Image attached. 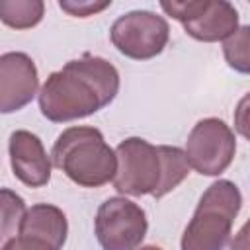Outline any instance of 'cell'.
I'll return each instance as SVG.
<instances>
[{"instance_id": "cell-1", "label": "cell", "mask_w": 250, "mask_h": 250, "mask_svg": "<svg viewBox=\"0 0 250 250\" xmlns=\"http://www.w3.org/2000/svg\"><path fill=\"white\" fill-rule=\"evenodd\" d=\"M117 92V68L102 57L84 55L49 74L39 90V109L49 121L66 123L109 105Z\"/></svg>"}, {"instance_id": "cell-2", "label": "cell", "mask_w": 250, "mask_h": 250, "mask_svg": "<svg viewBox=\"0 0 250 250\" xmlns=\"http://www.w3.org/2000/svg\"><path fill=\"white\" fill-rule=\"evenodd\" d=\"M51 164L82 188H100L115 176V150L96 127L64 129L51 150Z\"/></svg>"}, {"instance_id": "cell-3", "label": "cell", "mask_w": 250, "mask_h": 250, "mask_svg": "<svg viewBox=\"0 0 250 250\" xmlns=\"http://www.w3.org/2000/svg\"><path fill=\"white\" fill-rule=\"evenodd\" d=\"M240 207L242 193L234 182H213L203 191L193 217L184 229L182 250H225Z\"/></svg>"}, {"instance_id": "cell-4", "label": "cell", "mask_w": 250, "mask_h": 250, "mask_svg": "<svg viewBox=\"0 0 250 250\" xmlns=\"http://www.w3.org/2000/svg\"><path fill=\"white\" fill-rule=\"evenodd\" d=\"M113 188L123 195H156L162 184V160L158 148L141 137H129L115 148Z\"/></svg>"}, {"instance_id": "cell-5", "label": "cell", "mask_w": 250, "mask_h": 250, "mask_svg": "<svg viewBox=\"0 0 250 250\" xmlns=\"http://www.w3.org/2000/svg\"><path fill=\"white\" fill-rule=\"evenodd\" d=\"M160 8L178 20L189 37L203 43L225 41L240 27L238 10L227 0L160 2Z\"/></svg>"}, {"instance_id": "cell-6", "label": "cell", "mask_w": 250, "mask_h": 250, "mask_svg": "<svg viewBox=\"0 0 250 250\" xmlns=\"http://www.w3.org/2000/svg\"><path fill=\"white\" fill-rule=\"evenodd\" d=\"M109 39L121 55L135 61H148L164 51L170 39V25L150 10H133L113 21Z\"/></svg>"}, {"instance_id": "cell-7", "label": "cell", "mask_w": 250, "mask_h": 250, "mask_svg": "<svg viewBox=\"0 0 250 250\" xmlns=\"http://www.w3.org/2000/svg\"><path fill=\"white\" fill-rule=\"evenodd\" d=\"M236 152L234 131L219 117H205L193 125L186 141V160L201 176L223 174Z\"/></svg>"}, {"instance_id": "cell-8", "label": "cell", "mask_w": 250, "mask_h": 250, "mask_svg": "<svg viewBox=\"0 0 250 250\" xmlns=\"http://www.w3.org/2000/svg\"><path fill=\"white\" fill-rule=\"evenodd\" d=\"M146 229L145 209L127 197H109L98 207L94 230L104 250H137Z\"/></svg>"}, {"instance_id": "cell-9", "label": "cell", "mask_w": 250, "mask_h": 250, "mask_svg": "<svg viewBox=\"0 0 250 250\" xmlns=\"http://www.w3.org/2000/svg\"><path fill=\"white\" fill-rule=\"evenodd\" d=\"M39 74L33 59L21 51L0 55V113H16L37 94Z\"/></svg>"}, {"instance_id": "cell-10", "label": "cell", "mask_w": 250, "mask_h": 250, "mask_svg": "<svg viewBox=\"0 0 250 250\" xmlns=\"http://www.w3.org/2000/svg\"><path fill=\"white\" fill-rule=\"evenodd\" d=\"M8 152L12 172L21 184L29 188H43L49 184L53 164L37 135L25 129L14 131L8 141Z\"/></svg>"}, {"instance_id": "cell-11", "label": "cell", "mask_w": 250, "mask_h": 250, "mask_svg": "<svg viewBox=\"0 0 250 250\" xmlns=\"http://www.w3.org/2000/svg\"><path fill=\"white\" fill-rule=\"evenodd\" d=\"M18 234L39 238L51 244L55 250H61L68 234L66 215L57 205H49V203L31 205L29 209H25L21 217Z\"/></svg>"}, {"instance_id": "cell-12", "label": "cell", "mask_w": 250, "mask_h": 250, "mask_svg": "<svg viewBox=\"0 0 250 250\" xmlns=\"http://www.w3.org/2000/svg\"><path fill=\"white\" fill-rule=\"evenodd\" d=\"M45 14L41 0H0V21L12 29L35 27Z\"/></svg>"}, {"instance_id": "cell-13", "label": "cell", "mask_w": 250, "mask_h": 250, "mask_svg": "<svg viewBox=\"0 0 250 250\" xmlns=\"http://www.w3.org/2000/svg\"><path fill=\"white\" fill-rule=\"evenodd\" d=\"M156 148H158V154H160V160H162V184H160V189L154 197L160 199L166 193H170L174 188H178V184H182L188 178L189 164H188L186 154L180 146L160 145Z\"/></svg>"}, {"instance_id": "cell-14", "label": "cell", "mask_w": 250, "mask_h": 250, "mask_svg": "<svg viewBox=\"0 0 250 250\" xmlns=\"http://www.w3.org/2000/svg\"><path fill=\"white\" fill-rule=\"evenodd\" d=\"M25 213V201L12 189H0V246L10 240L21 223Z\"/></svg>"}, {"instance_id": "cell-15", "label": "cell", "mask_w": 250, "mask_h": 250, "mask_svg": "<svg viewBox=\"0 0 250 250\" xmlns=\"http://www.w3.org/2000/svg\"><path fill=\"white\" fill-rule=\"evenodd\" d=\"M248 47H250V27L240 25L230 37L223 41V53L230 68L236 72L248 74L250 70V57H248Z\"/></svg>"}, {"instance_id": "cell-16", "label": "cell", "mask_w": 250, "mask_h": 250, "mask_svg": "<svg viewBox=\"0 0 250 250\" xmlns=\"http://www.w3.org/2000/svg\"><path fill=\"white\" fill-rule=\"evenodd\" d=\"M61 10H64L66 14L70 16H76V18H88V16H94L105 8L111 6V0H105V2H92V0H61L59 2Z\"/></svg>"}, {"instance_id": "cell-17", "label": "cell", "mask_w": 250, "mask_h": 250, "mask_svg": "<svg viewBox=\"0 0 250 250\" xmlns=\"http://www.w3.org/2000/svg\"><path fill=\"white\" fill-rule=\"evenodd\" d=\"M0 250H55L51 244L39 240V238H31V236H12L10 240H6Z\"/></svg>"}, {"instance_id": "cell-18", "label": "cell", "mask_w": 250, "mask_h": 250, "mask_svg": "<svg viewBox=\"0 0 250 250\" xmlns=\"http://www.w3.org/2000/svg\"><path fill=\"white\" fill-rule=\"evenodd\" d=\"M230 250H248V234H246V227L240 229V232L236 234L234 242L230 244Z\"/></svg>"}, {"instance_id": "cell-19", "label": "cell", "mask_w": 250, "mask_h": 250, "mask_svg": "<svg viewBox=\"0 0 250 250\" xmlns=\"http://www.w3.org/2000/svg\"><path fill=\"white\" fill-rule=\"evenodd\" d=\"M139 250H162L160 246H154V244H148V246H141Z\"/></svg>"}]
</instances>
